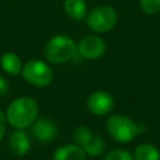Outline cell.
Masks as SVG:
<instances>
[{
    "label": "cell",
    "mask_w": 160,
    "mask_h": 160,
    "mask_svg": "<svg viewBox=\"0 0 160 160\" xmlns=\"http://www.w3.org/2000/svg\"><path fill=\"white\" fill-rule=\"evenodd\" d=\"M38 116V104L31 98L15 99L6 110V119L10 125L21 130L30 126Z\"/></svg>",
    "instance_id": "cell-1"
},
{
    "label": "cell",
    "mask_w": 160,
    "mask_h": 160,
    "mask_svg": "<svg viewBox=\"0 0 160 160\" xmlns=\"http://www.w3.org/2000/svg\"><path fill=\"white\" fill-rule=\"evenodd\" d=\"M78 48L75 42L66 35H56L51 38L45 48L44 55L52 64H62L75 56Z\"/></svg>",
    "instance_id": "cell-2"
},
{
    "label": "cell",
    "mask_w": 160,
    "mask_h": 160,
    "mask_svg": "<svg viewBox=\"0 0 160 160\" xmlns=\"http://www.w3.org/2000/svg\"><path fill=\"white\" fill-rule=\"evenodd\" d=\"M106 129L109 135L119 142H129L138 135V125L129 118L116 114L108 119Z\"/></svg>",
    "instance_id": "cell-3"
},
{
    "label": "cell",
    "mask_w": 160,
    "mask_h": 160,
    "mask_svg": "<svg viewBox=\"0 0 160 160\" xmlns=\"http://www.w3.org/2000/svg\"><path fill=\"white\" fill-rule=\"evenodd\" d=\"M86 24L95 32H105L111 30L118 21V12L109 5H101L86 14Z\"/></svg>",
    "instance_id": "cell-4"
},
{
    "label": "cell",
    "mask_w": 160,
    "mask_h": 160,
    "mask_svg": "<svg viewBox=\"0 0 160 160\" xmlns=\"http://www.w3.org/2000/svg\"><path fill=\"white\" fill-rule=\"evenodd\" d=\"M22 78L31 85L46 86L52 80V70L41 60H30L21 70Z\"/></svg>",
    "instance_id": "cell-5"
},
{
    "label": "cell",
    "mask_w": 160,
    "mask_h": 160,
    "mask_svg": "<svg viewBox=\"0 0 160 160\" xmlns=\"http://www.w3.org/2000/svg\"><path fill=\"white\" fill-rule=\"evenodd\" d=\"M76 48L81 56L94 60L104 55L106 50V44L101 38L96 35H89L81 39L80 42L76 45Z\"/></svg>",
    "instance_id": "cell-6"
},
{
    "label": "cell",
    "mask_w": 160,
    "mask_h": 160,
    "mask_svg": "<svg viewBox=\"0 0 160 160\" xmlns=\"http://www.w3.org/2000/svg\"><path fill=\"white\" fill-rule=\"evenodd\" d=\"M89 110L98 116L109 114L114 108V99L109 92L105 91H95L88 99Z\"/></svg>",
    "instance_id": "cell-7"
},
{
    "label": "cell",
    "mask_w": 160,
    "mask_h": 160,
    "mask_svg": "<svg viewBox=\"0 0 160 160\" xmlns=\"http://www.w3.org/2000/svg\"><path fill=\"white\" fill-rule=\"evenodd\" d=\"M58 126L49 119H38L31 124V134L40 141H51L58 135Z\"/></svg>",
    "instance_id": "cell-8"
},
{
    "label": "cell",
    "mask_w": 160,
    "mask_h": 160,
    "mask_svg": "<svg viewBox=\"0 0 160 160\" xmlns=\"http://www.w3.org/2000/svg\"><path fill=\"white\" fill-rule=\"evenodd\" d=\"M52 160H85V151L81 146L75 144L64 145L55 150Z\"/></svg>",
    "instance_id": "cell-9"
},
{
    "label": "cell",
    "mask_w": 160,
    "mask_h": 160,
    "mask_svg": "<svg viewBox=\"0 0 160 160\" xmlns=\"http://www.w3.org/2000/svg\"><path fill=\"white\" fill-rule=\"evenodd\" d=\"M9 144H10L11 152L18 156H24L30 149V139L21 130L15 131L10 135Z\"/></svg>",
    "instance_id": "cell-10"
},
{
    "label": "cell",
    "mask_w": 160,
    "mask_h": 160,
    "mask_svg": "<svg viewBox=\"0 0 160 160\" xmlns=\"http://www.w3.org/2000/svg\"><path fill=\"white\" fill-rule=\"evenodd\" d=\"M65 12L74 20H81L86 16V2L85 0H65Z\"/></svg>",
    "instance_id": "cell-11"
},
{
    "label": "cell",
    "mask_w": 160,
    "mask_h": 160,
    "mask_svg": "<svg viewBox=\"0 0 160 160\" xmlns=\"http://www.w3.org/2000/svg\"><path fill=\"white\" fill-rule=\"evenodd\" d=\"M0 64H1L2 70L5 72L10 74V75H18L22 70L21 61H20L19 56L16 54H14V52H5L1 56Z\"/></svg>",
    "instance_id": "cell-12"
},
{
    "label": "cell",
    "mask_w": 160,
    "mask_h": 160,
    "mask_svg": "<svg viewBox=\"0 0 160 160\" xmlns=\"http://www.w3.org/2000/svg\"><path fill=\"white\" fill-rule=\"evenodd\" d=\"M135 160H160L159 150L151 144H140L134 152Z\"/></svg>",
    "instance_id": "cell-13"
},
{
    "label": "cell",
    "mask_w": 160,
    "mask_h": 160,
    "mask_svg": "<svg viewBox=\"0 0 160 160\" xmlns=\"http://www.w3.org/2000/svg\"><path fill=\"white\" fill-rule=\"evenodd\" d=\"M82 149L90 156H98V155L102 154V151L105 149V142L102 141V139L99 135H92L91 139L89 140V142Z\"/></svg>",
    "instance_id": "cell-14"
},
{
    "label": "cell",
    "mask_w": 160,
    "mask_h": 160,
    "mask_svg": "<svg viewBox=\"0 0 160 160\" xmlns=\"http://www.w3.org/2000/svg\"><path fill=\"white\" fill-rule=\"evenodd\" d=\"M91 136H92L91 131L88 128H85V126H78L74 130V134H72L74 141L76 142V145L81 146V148H84L89 142V140L91 139Z\"/></svg>",
    "instance_id": "cell-15"
},
{
    "label": "cell",
    "mask_w": 160,
    "mask_h": 160,
    "mask_svg": "<svg viewBox=\"0 0 160 160\" xmlns=\"http://www.w3.org/2000/svg\"><path fill=\"white\" fill-rule=\"evenodd\" d=\"M141 10L148 15H155L160 11V0H140Z\"/></svg>",
    "instance_id": "cell-16"
},
{
    "label": "cell",
    "mask_w": 160,
    "mask_h": 160,
    "mask_svg": "<svg viewBox=\"0 0 160 160\" xmlns=\"http://www.w3.org/2000/svg\"><path fill=\"white\" fill-rule=\"evenodd\" d=\"M105 160H134V156L126 151V150H122V149H116V150H112L110 151Z\"/></svg>",
    "instance_id": "cell-17"
},
{
    "label": "cell",
    "mask_w": 160,
    "mask_h": 160,
    "mask_svg": "<svg viewBox=\"0 0 160 160\" xmlns=\"http://www.w3.org/2000/svg\"><path fill=\"white\" fill-rule=\"evenodd\" d=\"M9 91V85H8V81L0 76V96L5 95L6 92Z\"/></svg>",
    "instance_id": "cell-18"
},
{
    "label": "cell",
    "mask_w": 160,
    "mask_h": 160,
    "mask_svg": "<svg viewBox=\"0 0 160 160\" xmlns=\"http://www.w3.org/2000/svg\"><path fill=\"white\" fill-rule=\"evenodd\" d=\"M4 132H5V116H4L2 111L0 110V141L4 136Z\"/></svg>",
    "instance_id": "cell-19"
}]
</instances>
